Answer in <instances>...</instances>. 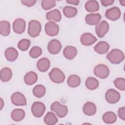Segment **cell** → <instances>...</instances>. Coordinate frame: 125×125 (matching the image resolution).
Masks as SVG:
<instances>
[{
    "label": "cell",
    "instance_id": "obj_1",
    "mask_svg": "<svg viewBox=\"0 0 125 125\" xmlns=\"http://www.w3.org/2000/svg\"><path fill=\"white\" fill-rule=\"evenodd\" d=\"M106 58L111 63L117 64L124 61L125 55L121 50L113 49L107 54Z\"/></svg>",
    "mask_w": 125,
    "mask_h": 125
},
{
    "label": "cell",
    "instance_id": "obj_2",
    "mask_svg": "<svg viewBox=\"0 0 125 125\" xmlns=\"http://www.w3.org/2000/svg\"><path fill=\"white\" fill-rule=\"evenodd\" d=\"M41 24L36 20H31L29 22L28 27V33L33 38L38 36L41 31Z\"/></svg>",
    "mask_w": 125,
    "mask_h": 125
},
{
    "label": "cell",
    "instance_id": "obj_3",
    "mask_svg": "<svg viewBox=\"0 0 125 125\" xmlns=\"http://www.w3.org/2000/svg\"><path fill=\"white\" fill-rule=\"evenodd\" d=\"M49 77L53 83H62L65 80L64 73L58 68H53L49 73Z\"/></svg>",
    "mask_w": 125,
    "mask_h": 125
},
{
    "label": "cell",
    "instance_id": "obj_4",
    "mask_svg": "<svg viewBox=\"0 0 125 125\" xmlns=\"http://www.w3.org/2000/svg\"><path fill=\"white\" fill-rule=\"evenodd\" d=\"M51 110L56 114L59 118L64 117L68 112V108L65 105L61 104L59 102H54L51 105Z\"/></svg>",
    "mask_w": 125,
    "mask_h": 125
},
{
    "label": "cell",
    "instance_id": "obj_5",
    "mask_svg": "<svg viewBox=\"0 0 125 125\" xmlns=\"http://www.w3.org/2000/svg\"><path fill=\"white\" fill-rule=\"evenodd\" d=\"M93 71L96 76L102 79L107 78L109 74L108 67L104 64L97 65L95 66Z\"/></svg>",
    "mask_w": 125,
    "mask_h": 125
},
{
    "label": "cell",
    "instance_id": "obj_6",
    "mask_svg": "<svg viewBox=\"0 0 125 125\" xmlns=\"http://www.w3.org/2000/svg\"><path fill=\"white\" fill-rule=\"evenodd\" d=\"M45 111V106L40 102H34L31 106V112L33 115L37 118L41 117Z\"/></svg>",
    "mask_w": 125,
    "mask_h": 125
},
{
    "label": "cell",
    "instance_id": "obj_7",
    "mask_svg": "<svg viewBox=\"0 0 125 125\" xmlns=\"http://www.w3.org/2000/svg\"><path fill=\"white\" fill-rule=\"evenodd\" d=\"M105 98L107 103L109 104H115L117 103L120 99V94L114 89H109L105 93Z\"/></svg>",
    "mask_w": 125,
    "mask_h": 125
},
{
    "label": "cell",
    "instance_id": "obj_8",
    "mask_svg": "<svg viewBox=\"0 0 125 125\" xmlns=\"http://www.w3.org/2000/svg\"><path fill=\"white\" fill-rule=\"evenodd\" d=\"M12 103L17 106H24L26 105V100L25 96L20 92L14 93L11 97Z\"/></svg>",
    "mask_w": 125,
    "mask_h": 125
},
{
    "label": "cell",
    "instance_id": "obj_9",
    "mask_svg": "<svg viewBox=\"0 0 125 125\" xmlns=\"http://www.w3.org/2000/svg\"><path fill=\"white\" fill-rule=\"evenodd\" d=\"M109 24L105 21H103L96 25L95 31L99 38H103L109 30Z\"/></svg>",
    "mask_w": 125,
    "mask_h": 125
},
{
    "label": "cell",
    "instance_id": "obj_10",
    "mask_svg": "<svg viewBox=\"0 0 125 125\" xmlns=\"http://www.w3.org/2000/svg\"><path fill=\"white\" fill-rule=\"evenodd\" d=\"M121 12L118 7H113L106 10L105 13V16L108 19L115 21L118 20L121 16Z\"/></svg>",
    "mask_w": 125,
    "mask_h": 125
},
{
    "label": "cell",
    "instance_id": "obj_11",
    "mask_svg": "<svg viewBox=\"0 0 125 125\" xmlns=\"http://www.w3.org/2000/svg\"><path fill=\"white\" fill-rule=\"evenodd\" d=\"M62 48L61 42L56 39L51 40L47 45L48 52L52 54H57L60 51Z\"/></svg>",
    "mask_w": 125,
    "mask_h": 125
},
{
    "label": "cell",
    "instance_id": "obj_12",
    "mask_svg": "<svg viewBox=\"0 0 125 125\" xmlns=\"http://www.w3.org/2000/svg\"><path fill=\"white\" fill-rule=\"evenodd\" d=\"M26 23L25 21L21 18L16 19L13 22V29L14 32L17 34H22L25 31Z\"/></svg>",
    "mask_w": 125,
    "mask_h": 125
},
{
    "label": "cell",
    "instance_id": "obj_13",
    "mask_svg": "<svg viewBox=\"0 0 125 125\" xmlns=\"http://www.w3.org/2000/svg\"><path fill=\"white\" fill-rule=\"evenodd\" d=\"M45 31L46 34L49 36L57 35L59 32V25L55 22H48L45 25Z\"/></svg>",
    "mask_w": 125,
    "mask_h": 125
},
{
    "label": "cell",
    "instance_id": "obj_14",
    "mask_svg": "<svg viewBox=\"0 0 125 125\" xmlns=\"http://www.w3.org/2000/svg\"><path fill=\"white\" fill-rule=\"evenodd\" d=\"M97 40V38L90 33H84L82 35L80 38L81 42L82 44L85 46L93 44Z\"/></svg>",
    "mask_w": 125,
    "mask_h": 125
},
{
    "label": "cell",
    "instance_id": "obj_15",
    "mask_svg": "<svg viewBox=\"0 0 125 125\" xmlns=\"http://www.w3.org/2000/svg\"><path fill=\"white\" fill-rule=\"evenodd\" d=\"M46 18L50 22L55 23L61 20L62 15L59 10L54 9L48 12L46 14Z\"/></svg>",
    "mask_w": 125,
    "mask_h": 125
},
{
    "label": "cell",
    "instance_id": "obj_16",
    "mask_svg": "<svg viewBox=\"0 0 125 125\" xmlns=\"http://www.w3.org/2000/svg\"><path fill=\"white\" fill-rule=\"evenodd\" d=\"M101 18V15L99 13H92L87 14L86 16L85 21L89 25H97L100 22Z\"/></svg>",
    "mask_w": 125,
    "mask_h": 125
},
{
    "label": "cell",
    "instance_id": "obj_17",
    "mask_svg": "<svg viewBox=\"0 0 125 125\" xmlns=\"http://www.w3.org/2000/svg\"><path fill=\"white\" fill-rule=\"evenodd\" d=\"M109 47V45L107 42L100 41L94 46V49L98 54H104L108 52Z\"/></svg>",
    "mask_w": 125,
    "mask_h": 125
},
{
    "label": "cell",
    "instance_id": "obj_18",
    "mask_svg": "<svg viewBox=\"0 0 125 125\" xmlns=\"http://www.w3.org/2000/svg\"><path fill=\"white\" fill-rule=\"evenodd\" d=\"M64 57L68 60H72L77 54V50L76 47L72 46H66L63 51Z\"/></svg>",
    "mask_w": 125,
    "mask_h": 125
},
{
    "label": "cell",
    "instance_id": "obj_19",
    "mask_svg": "<svg viewBox=\"0 0 125 125\" xmlns=\"http://www.w3.org/2000/svg\"><path fill=\"white\" fill-rule=\"evenodd\" d=\"M96 105L90 102H87L83 106V112L87 116H92L96 112Z\"/></svg>",
    "mask_w": 125,
    "mask_h": 125
},
{
    "label": "cell",
    "instance_id": "obj_20",
    "mask_svg": "<svg viewBox=\"0 0 125 125\" xmlns=\"http://www.w3.org/2000/svg\"><path fill=\"white\" fill-rule=\"evenodd\" d=\"M50 61L46 58H42L37 62V66L39 71L41 72H46L50 67Z\"/></svg>",
    "mask_w": 125,
    "mask_h": 125
},
{
    "label": "cell",
    "instance_id": "obj_21",
    "mask_svg": "<svg viewBox=\"0 0 125 125\" xmlns=\"http://www.w3.org/2000/svg\"><path fill=\"white\" fill-rule=\"evenodd\" d=\"M5 56L8 61L13 62L17 59L18 52L15 48L10 47L7 48L5 51Z\"/></svg>",
    "mask_w": 125,
    "mask_h": 125
},
{
    "label": "cell",
    "instance_id": "obj_22",
    "mask_svg": "<svg viewBox=\"0 0 125 125\" xmlns=\"http://www.w3.org/2000/svg\"><path fill=\"white\" fill-rule=\"evenodd\" d=\"M25 115V112L23 109L18 108L12 111L11 114V117L13 121L20 122L24 119Z\"/></svg>",
    "mask_w": 125,
    "mask_h": 125
},
{
    "label": "cell",
    "instance_id": "obj_23",
    "mask_svg": "<svg viewBox=\"0 0 125 125\" xmlns=\"http://www.w3.org/2000/svg\"><path fill=\"white\" fill-rule=\"evenodd\" d=\"M37 74L33 71L28 72L24 77V82L27 85H33L37 82Z\"/></svg>",
    "mask_w": 125,
    "mask_h": 125
},
{
    "label": "cell",
    "instance_id": "obj_24",
    "mask_svg": "<svg viewBox=\"0 0 125 125\" xmlns=\"http://www.w3.org/2000/svg\"><path fill=\"white\" fill-rule=\"evenodd\" d=\"M85 10L90 13L96 12L99 9V5L97 1L94 0H88L85 4Z\"/></svg>",
    "mask_w": 125,
    "mask_h": 125
},
{
    "label": "cell",
    "instance_id": "obj_25",
    "mask_svg": "<svg viewBox=\"0 0 125 125\" xmlns=\"http://www.w3.org/2000/svg\"><path fill=\"white\" fill-rule=\"evenodd\" d=\"M12 72L10 68L8 67L3 68L0 72V80L3 82L9 81L12 78Z\"/></svg>",
    "mask_w": 125,
    "mask_h": 125
},
{
    "label": "cell",
    "instance_id": "obj_26",
    "mask_svg": "<svg viewBox=\"0 0 125 125\" xmlns=\"http://www.w3.org/2000/svg\"><path fill=\"white\" fill-rule=\"evenodd\" d=\"M10 24L6 21H2L0 22V33L3 36H7L10 33Z\"/></svg>",
    "mask_w": 125,
    "mask_h": 125
},
{
    "label": "cell",
    "instance_id": "obj_27",
    "mask_svg": "<svg viewBox=\"0 0 125 125\" xmlns=\"http://www.w3.org/2000/svg\"><path fill=\"white\" fill-rule=\"evenodd\" d=\"M103 120L106 124H113L116 121L117 116L112 111H107L104 114Z\"/></svg>",
    "mask_w": 125,
    "mask_h": 125
},
{
    "label": "cell",
    "instance_id": "obj_28",
    "mask_svg": "<svg viewBox=\"0 0 125 125\" xmlns=\"http://www.w3.org/2000/svg\"><path fill=\"white\" fill-rule=\"evenodd\" d=\"M85 86L89 90H95L99 86V82L96 78L92 77H88L85 81Z\"/></svg>",
    "mask_w": 125,
    "mask_h": 125
},
{
    "label": "cell",
    "instance_id": "obj_29",
    "mask_svg": "<svg viewBox=\"0 0 125 125\" xmlns=\"http://www.w3.org/2000/svg\"><path fill=\"white\" fill-rule=\"evenodd\" d=\"M67 84L71 87H76L81 83V79L79 76L76 75H70L67 79Z\"/></svg>",
    "mask_w": 125,
    "mask_h": 125
},
{
    "label": "cell",
    "instance_id": "obj_30",
    "mask_svg": "<svg viewBox=\"0 0 125 125\" xmlns=\"http://www.w3.org/2000/svg\"><path fill=\"white\" fill-rule=\"evenodd\" d=\"M44 123L48 125H54L58 122V119L51 112H48L44 117Z\"/></svg>",
    "mask_w": 125,
    "mask_h": 125
},
{
    "label": "cell",
    "instance_id": "obj_31",
    "mask_svg": "<svg viewBox=\"0 0 125 125\" xmlns=\"http://www.w3.org/2000/svg\"><path fill=\"white\" fill-rule=\"evenodd\" d=\"M46 92L45 87L42 84L36 85L33 89V93L34 95L39 98L43 97Z\"/></svg>",
    "mask_w": 125,
    "mask_h": 125
},
{
    "label": "cell",
    "instance_id": "obj_32",
    "mask_svg": "<svg viewBox=\"0 0 125 125\" xmlns=\"http://www.w3.org/2000/svg\"><path fill=\"white\" fill-rule=\"evenodd\" d=\"M63 13L66 17L73 18L77 15V9L72 6H66L63 9Z\"/></svg>",
    "mask_w": 125,
    "mask_h": 125
},
{
    "label": "cell",
    "instance_id": "obj_33",
    "mask_svg": "<svg viewBox=\"0 0 125 125\" xmlns=\"http://www.w3.org/2000/svg\"><path fill=\"white\" fill-rule=\"evenodd\" d=\"M31 44L30 40L24 39L20 40L18 43V47L20 50L25 51H26L29 47Z\"/></svg>",
    "mask_w": 125,
    "mask_h": 125
},
{
    "label": "cell",
    "instance_id": "obj_34",
    "mask_svg": "<svg viewBox=\"0 0 125 125\" xmlns=\"http://www.w3.org/2000/svg\"><path fill=\"white\" fill-rule=\"evenodd\" d=\"M42 53V49L39 46H33L29 51L30 56L34 59L37 58Z\"/></svg>",
    "mask_w": 125,
    "mask_h": 125
},
{
    "label": "cell",
    "instance_id": "obj_35",
    "mask_svg": "<svg viewBox=\"0 0 125 125\" xmlns=\"http://www.w3.org/2000/svg\"><path fill=\"white\" fill-rule=\"evenodd\" d=\"M41 5L44 10H49L56 5V1L52 0H43L42 1Z\"/></svg>",
    "mask_w": 125,
    "mask_h": 125
},
{
    "label": "cell",
    "instance_id": "obj_36",
    "mask_svg": "<svg viewBox=\"0 0 125 125\" xmlns=\"http://www.w3.org/2000/svg\"><path fill=\"white\" fill-rule=\"evenodd\" d=\"M114 83L116 87L118 89L122 91H124L125 90V80L124 78H116L114 81Z\"/></svg>",
    "mask_w": 125,
    "mask_h": 125
},
{
    "label": "cell",
    "instance_id": "obj_37",
    "mask_svg": "<svg viewBox=\"0 0 125 125\" xmlns=\"http://www.w3.org/2000/svg\"><path fill=\"white\" fill-rule=\"evenodd\" d=\"M118 115L119 117L123 120V121L125 120V107H122L119 108L118 111Z\"/></svg>",
    "mask_w": 125,
    "mask_h": 125
},
{
    "label": "cell",
    "instance_id": "obj_38",
    "mask_svg": "<svg viewBox=\"0 0 125 125\" xmlns=\"http://www.w3.org/2000/svg\"><path fill=\"white\" fill-rule=\"evenodd\" d=\"M23 5H24L28 7H31L33 6L36 2V0H22L21 1Z\"/></svg>",
    "mask_w": 125,
    "mask_h": 125
},
{
    "label": "cell",
    "instance_id": "obj_39",
    "mask_svg": "<svg viewBox=\"0 0 125 125\" xmlns=\"http://www.w3.org/2000/svg\"><path fill=\"white\" fill-rule=\"evenodd\" d=\"M114 2V0H101V2L102 4L104 6H107L112 5Z\"/></svg>",
    "mask_w": 125,
    "mask_h": 125
},
{
    "label": "cell",
    "instance_id": "obj_40",
    "mask_svg": "<svg viewBox=\"0 0 125 125\" xmlns=\"http://www.w3.org/2000/svg\"><path fill=\"white\" fill-rule=\"evenodd\" d=\"M66 2L68 4H71L77 5L79 3V0H66Z\"/></svg>",
    "mask_w": 125,
    "mask_h": 125
},
{
    "label": "cell",
    "instance_id": "obj_41",
    "mask_svg": "<svg viewBox=\"0 0 125 125\" xmlns=\"http://www.w3.org/2000/svg\"><path fill=\"white\" fill-rule=\"evenodd\" d=\"M120 4L123 5V6H125V0H120L119 1Z\"/></svg>",
    "mask_w": 125,
    "mask_h": 125
},
{
    "label": "cell",
    "instance_id": "obj_42",
    "mask_svg": "<svg viewBox=\"0 0 125 125\" xmlns=\"http://www.w3.org/2000/svg\"><path fill=\"white\" fill-rule=\"evenodd\" d=\"M0 100H1V109H2V107H3V106L4 105L3 104V100H2V99H1V98H0Z\"/></svg>",
    "mask_w": 125,
    "mask_h": 125
}]
</instances>
